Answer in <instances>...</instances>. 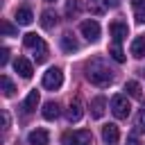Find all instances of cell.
<instances>
[{
	"instance_id": "44dd1931",
	"label": "cell",
	"mask_w": 145,
	"mask_h": 145,
	"mask_svg": "<svg viewBox=\"0 0 145 145\" xmlns=\"http://www.w3.org/2000/svg\"><path fill=\"white\" fill-rule=\"evenodd\" d=\"M136 23H145V0H131Z\"/></svg>"
},
{
	"instance_id": "ba28073f",
	"label": "cell",
	"mask_w": 145,
	"mask_h": 145,
	"mask_svg": "<svg viewBox=\"0 0 145 145\" xmlns=\"http://www.w3.org/2000/svg\"><path fill=\"white\" fill-rule=\"evenodd\" d=\"M118 138H120L118 125L109 122V125H104V127H102V140H104L106 145H116V143H118Z\"/></svg>"
},
{
	"instance_id": "30bf717a",
	"label": "cell",
	"mask_w": 145,
	"mask_h": 145,
	"mask_svg": "<svg viewBox=\"0 0 145 145\" xmlns=\"http://www.w3.org/2000/svg\"><path fill=\"white\" fill-rule=\"evenodd\" d=\"M82 116H84V109H82V102L75 97L70 104H68V111H66V118L70 120V122H79L82 120Z\"/></svg>"
},
{
	"instance_id": "7402d4cb",
	"label": "cell",
	"mask_w": 145,
	"mask_h": 145,
	"mask_svg": "<svg viewBox=\"0 0 145 145\" xmlns=\"http://www.w3.org/2000/svg\"><path fill=\"white\" fill-rule=\"evenodd\" d=\"M23 43H25V48H32V50H36V48L43 43V39H41V36H36L34 32H29V34H25V36H23Z\"/></svg>"
},
{
	"instance_id": "5bb4252c",
	"label": "cell",
	"mask_w": 145,
	"mask_h": 145,
	"mask_svg": "<svg viewBox=\"0 0 145 145\" xmlns=\"http://www.w3.org/2000/svg\"><path fill=\"white\" fill-rule=\"evenodd\" d=\"M39 100H41L39 91H36V88H34V91H29V93H27V97H25V102H23V111H25V113H32V111L36 109Z\"/></svg>"
},
{
	"instance_id": "8fae6325",
	"label": "cell",
	"mask_w": 145,
	"mask_h": 145,
	"mask_svg": "<svg viewBox=\"0 0 145 145\" xmlns=\"http://www.w3.org/2000/svg\"><path fill=\"white\" fill-rule=\"evenodd\" d=\"M104 111H106V97H102V95L93 97L91 100V116L93 118H102Z\"/></svg>"
},
{
	"instance_id": "7c38bea8",
	"label": "cell",
	"mask_w": 145,
	"mask_h": 145,
	"mask_svg": "<svg viewBox=\"0 0 145 145\" xmlns=\"http://www.w3.org/2000/svg\"><path fill=\"white\" fill-rule=\"evenodd\" d=\"M129 52H131V57H136V59H143V57H145V34H143V36H136V39L131 41Z\"/></svg>"
},
{
	"instance_id": "5b68a950",
	"label": "cell",
	"mask_w": 145,
	"mask_h": 145,
	"mask_svg": "<svg viewBox=\"0 0 145 145\" xmlns=\"http://www.w3.org/2000/svg\"><path fill=\"white\" fill-rule=\"evenodd\" d=\"M79 32H82V36H84L86 41L95 43V41L100 39V23H97V20H84V23L79 25Z\"/></svg>"
},
{
	"instance_id": "ac0fdd59",
	"label": "cell",
	"mask_w": 145,
	"mask_h": 145,
	"mask_svg": "<svg viewBox=\"0 0 145 145\" xmlns=\"http://www.w3.org/2000/svg\"><path fill=\"white\" fill-rule=\"evenodd\" d=\"M54 25H57V14L50 11V9H45V11L41 14V27H43V29H52Z\"/></svg>"
},
{
	"instance_id": "f1b7e54d",
	"label": "cell",
	"mask_w": 145,
	"mask_h": 145,
	"mask_svg": "<svg viewBox=\"0 0 145 145\" xmlns=\"http://www.w3.org/2000/svg\"><path fill=\"white\" fill-rule=\"evenodd\" d=\"M127 145H143V143H140L136 136H127Z\"/></svg>"
},
{
	"instance_id": "4316f807",
	"label": "cell",
	"mask_w": 145,
	"mask_h": 145,
	"mask_svg": "<svg viewBox=\"0 0 145 145\" xmlns=\"http://www.w3.org/2000/svg\"><path fill=\"white\" fill-rule=\"evenodd\" d=\"M0 29H2V34H5V36H14V34L18 32V29H16L11 23H7V20H2V23H0Z\"/></svg>"
},
{
	"instance_id": "4fadbf2b",
	"label": "cell",
	"mask_w": 145,
	"mask_h": 145,
	"mask_svg": "<svg viewBox=\"0 0 145 145\" xmlns=\"http://www.w3.org/2000/svg\"><path fill=\"white\" fill-rule=\"evenodd\" d=\"M61 50H63V52H68V54H70V52H75V50H79V43H77V39H75L70 32H66V34L61 36Z\"/></svg>"
},
{
	"instance_id": "e0dca14e",
	"label": "cell",
	"mask_w": 145,
	"mask_h": 145,
	"mask_svg": "<svg viewBox=\"0 0 145 145\" xmlns=\"http://www.w3.org/2000/svg\"><path fill=\"white\" fill-rule=\"evenodd\" d=\"M86 7H88V11H91L93 16H102V14L109 9V7H106V0H88Z\"/></svg>"
},
{
	"instance_id": "9c48e42d",
	"label": "cell",
	"mask_w": 145,
	"mask_h": 145,
	"mask_svg": "<svg viewBox=\"0 0 145 145\" xmlns=\"http://www.w3.org/2000/svg\"><path fill=\"white\" fill-rule=\"evenodd\" d=\"M27 143H29V145H48V143H50V134H48V129L39 127V129H34V131H29Z\"/></svg>"
},
{
	"instance_id": "52a82bcc",
	"label": "cell",
	"mask_w": 145,
	"mask_h": 145,
	"mask_svg": "<svg viewBox=\"0 0 145 145\" xmlns=\"http://www.w3.org/2000/svg\"><path fill=\"white\" fill-rule=\"evenodd\" d=\"M14 70L23 77V79H29L32 75H34V68H32V61L29 59H25V57H18L16 61H14Z\"/></svg>"
},
{
	"instance_id": "7a4b0ae2",
	"label": "cell",
	"mask_w": 145,
	"mask_h": 145,
	"mask_svg": "<svg viewBox=\"0 0 145 145\" xmlns=\"http://www.w3.org/2000/svg\"><path fill=\"white\" fill-rule=\"evenodd\" d=\"M109 106H111V113H113L118 120H125V118L131 113V104H129L127 95H122V93L113 95V97H111V102H109Z\"/></svg>"
},
{
	"instance_id": "2e32d148",
	"label": "cell",
	"mask_w": 145,
	"mask_h": 145,
	"mask_svg": "<svg viewBox=\"0 0 145 145\" xmlns=\"http://www.w3.org/2000/svg\"><path fill=\"white\" fill-rule=\"evenodd\" d=\"M16 25H32V20H34V14L27 9V7H20V9H16Z\"/></svg>"
},
{
	"instance_id": "6da1fadb",
	"label": "cell",
	"mask_w": 145,
	"mask_h": 145,
	"mask_svg": "<svg viewBox=\"0 0 145 145\" xmlns=\"http://www.w3.org/2000/svg\"><path fill=\"white\" fill-rule=\"evenodd\" d=\"M86 79L100 88L109 86L113 82V70L102 61V59H93L91 63H86Z\"/></svg>"
},
{
	"instance_id": "277c9868",
	"label": "cell",
	"mask_w": 145,
	"mask_h": 145,
	"mask_svg": "<svg viewBox=\"0 0 145 145\" xmlns=\"http://www.w3.org/2000/svg\"><path fill=\"white\" fill-rule=\"evenodd\" d=\"M61 84H63V72L54 66V68H48L45 72H43V88H48V91H57V88H61Z\"/></svg>"
},
{
	"instance_id": "d6986e66",
	"label": "cell",
	"mask_w": 145,
	"mask_h": 145,
	"mask_svg": "<svg viewBox=\"0 0 145 145\" xmlns=\"http://www.w3.org/2000/svg\"><path fill=\"white\" fill-rule=\"evenodd\" d=\"M0 88H2V95H5V97H14V93H16V86H14V82H11L7 75L0 77Z\"/></svg>"
},
{
	"instance_id": "3957f363",
	"label": "cell",
	"mask_w": 145,
	"mask_h": 145,
	"mask_svg": "<svg viewBox=\"0 0 145 145\" xmlns=\"http://www.w3.org/2000/svg\"><path fill=\"white\" fill-rule=\"evenodd\" d=\"M63 145H93V134L88 129H77L63 134Z\"/></svg>"
},
{
	"instance_id": "83f0119b",
	"label": "cell",
	"mask_w": 145,
	"mask_h": 145,
	"mask_svg": "<svg viewBox=\"0 0 145 145\" xmlns=\"http://www.w3.org/2000/svg\"><path fill=\"white\" fill-rule=\"evenodd\" d=\"M7 61H9V48H2L0 50V66H7Z\"/></svg>"
},
{
	"instance_id": "603a6c76",
	"label": "cell",
	"mask_w": 145,
	"mask_h": 145,
	"mask_svg": "<svg viewBox=\"0 0 145 145\" xmlns=\"http://www.w3.org/2000/svg\"><path fill=\"white\" fill-rule=\"evenodd\" d=\"M109 54H111V59H113V61H118V63H122V61H125V52H122L120 43H113V45L109 48Z\"/></svg>"
},
{
	"instance_id": "cb8c5ba5",
	"label": "cell",
	"mask_w": 145,
	"mask_h": 145,
	"mask_svg": "<svg viewBox=\"0 0 145 145\" xmlns=\"http://www.w3.org/2000/svg\"><path fill=\"white\" fill-rule=\"evenodd\" d=\"M34 59H36V63H43V61L48 59V45H45V43H41V45L34 50Z\"/></svg>"
},
{
	"instance_id": "1f68e13d",
	"label": "cell",
	"mask_w": 145,
	"mask_h": 145,
	"mask_svg": "<svg viewBox=\"0 0 145 145\" xmlns=\"http://www.w3.org/2000/svg\"><path fill=\"white\" fill-rule=\"evenodd\" d=\"M45 2H54V0H45Z\"/></svg>"
},
{
	"instance_id": "484cf974",
	"label": "cell",
	"mask_w": 145,
	"mask_h": 145,
	"mask_svg": "<svg viewBox=\"0 0 145 145\" xmlns=\"http://www.w3.org/2000/svg\"><path fill=\"white\" fill-rule=\"evenodd\" d=\"M134 127H136L138 131H145V109H140V111L136 113V120H134Z\"/></svg>"
},
{
	"instance_id": "d4e9b609",
	"label": "cell",
	"mask_w": 145,
	"mask_h": 145,
	"mask_svg": "<svg viewBox=\"0 0 145 145\" xmlns=\"http://www.w3.org/2000/svg\"><path fill=\"white\" fill-rule=\"evenodd\" d=\"M66 14L68 16H77L79 14V0H68L66 2Z\"/></svg>"
},
{
	"instance_id": "9a60e30c",
	"label": "cell",
	"mask_w": 145,
	"mask_h": 145,
	"mask_svg": "<svg viewBox=\"0 0 145 145\" xmlns=\"http://www.w3.org/2000/svg\"><path fill=\"white\" fill-rule=\"evenodd\" d=\"M41 113H43V118H45V120H57V118H59V113H61V109H59V104H57V102H52V100H50V102H45V104H43V111H41Z\"/></svg>"
},
{
	"instance_id": "f546056e",
	"label": "cell",
	"mask_w": 145,
	"mask_h": 145,
	"mask_svg": "<svg viewBox=\"0 0 145 145\" xmlns=\"http://www.w3.org/2000/svg\"><path fill=\"white\" fill-rule=\"evenodd\" d=\"M2 122H5V129L9 127V113L7 111H2Z\"/></svg>"
},
{
	"instance_id": "ffe728a7",
	"label": "cell",
	"mask_w": 145,
	"mask_h": 145,
	"mask_svg": "<svg viewBox=\"0 0 145 145\" xmlns=\"http://www.w3.org/2000/svg\"><path fill=\"white\" fill-rule=\"evenodd\" d=\"M125 91H127V95H129V97H134V100H140V95H143L140 84H138V82H134V79H129V82L125 84Z\"/></svg>"
},
{
	"instance_id": "8992f818",
	"label": "cell",
	"mask_w": 145,
	"mask_h": 145,
	"mask_svg": "<svg viewBox=\"0 0 145 145\" xmlns=\"http://www.w3.org/2000/svg\"><path fill=\"white\" fill-rule=\"evenodd\" d=\"M109 32H111V36H113V43H120V41L127 39L129 27H127V23H122V20H113V23L109 25Z\"/></svg>"
},
{
	"instance_id": "4dcf8cb0",
	"label": "cell",
	"mask_w": 145,
	"mask_h": 145,
	"mask_svg": "<svg viewBox=\"0 0 145 145\" xmlns=\"http://www.w3.org/2000/svg\"><path fill=\"white\" fill-rule=\"evenodd\" d=\"M120 0H106V7H118Z\"/></svg>"
}]
</instances>
